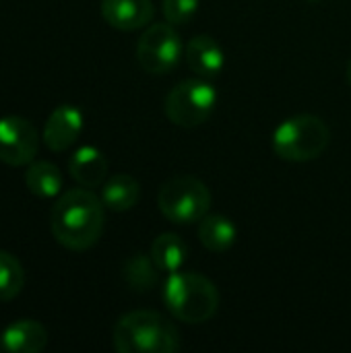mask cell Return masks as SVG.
Returning <instances> with one entry per match:
<instances>
[{"mask_svg": "<svg viewBox=\"0 0 351 353\" xmlns=\"http://www.w3.org/2000/svg\"><path fill=\"white\" fill-rule=\"evenodd\" d=\"M103 203L91 188H70L58 196L50 213L54 240L72 252L93 248L103 232Z\"/></svg>", "mask_w": 351, "mask_h": 353, "instance_id": "1", "label": "cell"}, {"mask_svg": "<svg viewBox=\"0 0 351 353\" xmlns=\"http://www.w3.org/2000/svg\"><path fill=\"white\" fill-rule=\"evenodd\" d=\"M114 350L120 353H174L180 350V331L155 310L122 314L112 333Z\"/></svg>", "mask_w": 351, "mask_h": 353, "instance_id": "2", "label": "cell"}, {"mask_svg": "<svg viewBox=\"0 0 351 353\" xmlns=\"http://www.w3.org/2000/svg\"><path fill=\"white\" fill-rule=\"evenodd\" d=\"M161 296L168 312L186 325H203L219 310V292L215 283L199 273H170Z\"/></svg>", "mask_w": 351, "mask_h": 353, "instance_id": "3", "label": "cell"}, {"mask_svg": "<svg viewBox=\"0 0 351 353\" xmlns=\"http://www.w3.org/2000/svg\"><path fill=\"white\" fill-rule=\"evenodd\" d=\"M331 141L327 122L312 114H298L283 120L273 132V151L292 163L319 159Z\"/></svg>", "mask_w": 351, "mask_h": 353, "instance_id": "4", "label": "cell"}, {"mask_svg": "<svg viewBox=\"0 0 351 353\" xmlns=\"http://www.w3.org/2000/svg\"><path fill=\"white\" fill-rule=\"evenodd\" d=\"M211 201L209 186L194 176L170 178L157 192V207L161 215L176 225L201 221L209 213Z\"/></svg>", "mask_w": 351, "mask_h": 353, "instance_id": "5", "label": "cell"}, {"mask_svg": "<svg viewBox=\"0 0 351 353\" xmlns=\"http://www.w3.org/2000/svg\"><path fill=\"white\" fill-rule=\"evenodd\" d=\"M217 105V91L209 79H186L170 89L163 99L168 120L182 128H194L209 120Z\"/></svg>", "mask_w": 351, "mask_h": 353, "instance_id": "6", "label": "cell"}, {"mask_svg": "<svg viewBox=\"0 0 351 353\" xmlns=\"http://www.w3.org/2000/svg\"><path fill=\"white\" fill-rule=\"evenodd\" d=\"M184 46L170 23L149 25L137 41V60L149 74H166L182 60Z\"/></svg>", "mask_w": 351, "mask_h": 353, "instance_id": "7", "label": "cell"}, {"mask_svg": "<svg viewBox=\"0 0 351 353\" xmlns=\"http://www.w3.org/2000/svg\"><path fill=\"white\" fill-rule=\"evenodd\" d=\"M39 134L31 120L23 116L0 118V161L6 165H27L35 159Z\"/></svg>", "mask_w": 351, "mask_h": 353, "instance_id": "8", "label": "cell"}, {"mask_svg": "<svg viewBox=\"0 0 351 353\" xmlns=\"http://www.w3.org/2000/svg\"><path fill=\"white\" fill-rule=\"evenodd\" d=\"M83 130V114L79 108L70 103H62L54 108L43 124V145L54 151L62 153L72 147Z\"/></svg>", "mask_w": 351, "mask_h": 353, "instance_id": "9", "label": "cell"}, {"mask_svg": "<svg viewBox=\"0 0 351 353\" xmlns=\"http://www.w3.org/2000/svg\"><path fill=\"white\" fill-rule=\"evenodd\" d=\"M103 21L118 31H137L149 27L155 8L151 0H101Z\"/></svg>", "mask_w": 351, "mask_h": 353, "instance_id": "10", "label": "cell"}, {"mask_svg": "<svg viewBox=\"0 0 351 353\" xmlns=\"http://www.w3.org/2000/svg\"><path fill=\"white\" fill-rule=\"evenodd\" d=\"M188 68L201 79H215L223 70V50L211 35H194L184 48Z\"/></svg>", "mask_w": 351, "mask_h": 353, "instance_id": "11", "label": "cell"}, {"mask_svg": "<svg viewBox=\"0 0 351 353\" xmlns=\"http://www.w3.org/2000/svg\"><path fill=\"white\" fill-rule=\"evenodd\" d=\"M46 327L31 319H21L8 325L0 335V352L6 353H37L46 347Z\"/></svg>", "mask_w": 351, "mask_h": 353, "instance_id": "12", "label": "cell"}, {"mask_svg": "<svg viewBox=\"0 0 351 353\" xmlns=\"http://www.w3.org/2000/svg\"><path fill=\"white\" fill-rule=\"evenodd\" d=\"M70 178L83 188H97L106 182L108 176V161L103 153L91 145L77 149L68 161Z\"/></svg>", "mask_w": 351, "mask_h": 353, "instance_id": "13", "label": "cell"}, {"mask_svg": "<svg viewBox=\"0 0 351 353\" xmlns=\"http://www.w3.org/2000/svg\"><path fill=\"white\" fill-rule=\"evenodd\" d=\"M141 196V186L139 182L128 176V174H114L110 180H106L101 184V203L106 209L116 211V213H124L130 211Z\"/></svg>", "mask_w": 351, "mask_h": 353, "instance_id": "14", "label": "cell"}, {"mask_svg": "<svg viewBox=\"0 0 351 353\" xmlns=\"http://www.w3.org/2000/svg\"><path fill=\"white\" fill-rule=\"evenodd\" d=\"M238 238L234 221L225 215H205L199 221V240L209 252H228Z\"/></svg>", "mask_w": 351, "mask_h": 353, "instance_id": "15", "label": "cell"}, {"mask_svg": "<svg viewBox=\"0 0 351 353\" xmlns=\"http://www.w3.org/2000/svg\"><path fill=\"white\" fill-rule=\"evenodd\" d=\"M151 259L161 273H176L188 259V246L178 234H159L151 244Z\"/></svg>", "mask_w": 351, "mask_h": 353, "instance_id": "16", "label": "cell"}, {"mask_svg": "<svg viewBox=\"0 0 351 353\" xmlns=\"http://www.w3.org/2000/svg\"><path fill=\"white\" fill-rule=\"evenodd\" d=\"M23 180L27 190L39 199H54L62 190V174L52 161H31Z\"/></svg>", "mask_w": 351, "mask_h": 353, "instance_id": "17", "label": "cell"}, {"mask_svg": "<svg viewBox=\"0 0 351 353\" xmlns=\"http://www.w3.org/2000/svg\"><path fill=\"white\" fill-rule=\"evenodd\" d=\"M25 285V269L17 256L0 250V302H8L21 294Z\"/></svg>", "mask_w": 351, "mask_h": 353, "instance_id": "18", "label": "cell"}, {"mask_svg": "<svg viewBox=\"0 0 351 353\" xmlns=\"http://www.w3.org/2000/svg\"><path fill=\"white\" fill-rule=\"evenodd\" d=\"M157 265L153 263L151 254L145 256V254H134L126 267H124V277L128 281V285L132 290H139V292H145L149 288H153L157 283Z\"/></svg>", "mask_w": 351, "mask_h": 353, "instance_id": "19", "label": "cell"}, {"mask_svg": "<svg viewBox=\"0 0 351 353\" xmlns=\"http://www.w3.org/2000/svg\"><path fill=\"white\" fill-rule=\"evenodd\" d=\"M163 17L170 25H186L199 10V0H163L161 2Z\"/></svg>", "mask_w": 351, "mask_h": 353, "instance_id": "20", "label": "cell"}, {"mask_svg": "<svg viewBox=\"0 0 351 353\" xmlns=\"http://www.w3.org/2000/svg\"><path fill=\"white\" fill-rule=\"evenodd\" d=\"M345 74H348V83H350L351 87V58L348 60V72H345Z\"/></svg>", "mask_w": 351, "mask_h": 353, "instance_id": "21", "label": "cell"}]
</instances>
